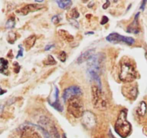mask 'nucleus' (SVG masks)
<instances>
[{"mask_svg": "<svg viewBox=\"0 0 147 138\" xmlns=\"http://www.w3.org/2000/svg\"><path fill=\"white\" fill-rule=\"evenodd\" d=\"M44 63H45V64H46V65H55V64H56V61L55 60L54 58H53L52 56H50V55L48 56L47 59H46V60H45Z\"/></svg>", "mask_w": 147, "mask_h": 138, "instance_id": "obj_21", "label": "nucleus"}, {"mask_svg": "<svg viewBox=\"0 0 147 138\" xmlns=\"http://www.w3.org/2000/svg\"><path fill=\"white\" fill-rule=\"evenodd\" d=\"M94 51H95L94 49H91V50H88L87 51L84 52L83 53H82L81 56L77 59V63L79 64H81V63L88 60L94 54Z\"/></svg>", "mask_w": 147, "mask_h": 138, "instance_id": "obj_14", "label": "nucleus"}, {"mask_svg": "<svg viewBox=\"0 0 147 138\" xmlns=\"http://www.w3.org/2000/svg\"><path fill=\"white\" fill-rule=\"evenodd\" d=\"M115 131L122 138H126L131 134V125L127 120V111H121L115 125Z\"/></svg>", "mask_w": 147, "mask_h": 138, "instance_id": "obj_2", "label": "nucleus"}, {"mask_svg": "<svg viewBox=\"0 0 147 138\" xmlns=\"http://www.w3.org/2000/svg\"><path fill=\"white\" fill-rule=\"evenodd\" d=\"M53 47H54V45H48V46H46V48H45V50H49Z\"/></svg>", "mask_w": 147, "mask_h": 138, "instance_id": "obj_29", "label": "nucleus"}, {"mask_svg": "<svg viewBox=\"0 0 147 138\" xmlns=\"http://www.w3.org/2000/svg\"><path fill=\"white\" fill-rule=\"evenodd\" d=\"M43 8V7H41V5H28L25 6L24 7L21 8L20 10L18 11V13L21 14L22 15H27L28 14H29L30 12H35V11H38L39 9H41Z\"/></svg>", "mask_w": 147, "mask_h": 138, "instance_id": "obj_11", "label": "nucleus"}, {"mask_svg": "<svg viewBox=\"0 0 147 138\" xmlns=\"http://www.w3.org/2000/svg\"><path fill=\"white\" fill-rule=\"evenodd\" d=\"M15 40H16V35H15V33H13V32H10V33H9V35H8V38H7L8 43H11V44H13V43H15Z\"/></svg>", "mask_w": 147, "mask_h": 138, "instance_id": "obj_22", "label": "nucleus"}, {"mask_svg": "<svg viewBox=\"0 0 147 138\" xmlns=\"http://www.w3.org/2000/svg\"><path fill=\"white\" fill-rule=\"evenodd\" d=\"M14 66H15V73H19L20 71V66H19V64H18V63H17V62H15L14 63Z\"/></svg>", "mask_w": 147, "mask_h": 138, "instance_id": "obj_26", "label": "nucleus"}, {"mask_svg": "<svg viewBox=\"0 0 147 138\" xmlns=\"http://www.w3.org/2000/svg\"><path fill=\"white\" fill-rule=\"evenodd\" d=\"M82 94V91L80 87L77 86H71L64 90L63 93V99L65 102H67L69 98L74 96H80Z\"/></svg>", "mask_w": 147, "mask_h": 138, "instance_id": "obj_7", "label": "nucleus"}, {"mask_svg": "<svg viewBox=\"0 0 147 138\" xmlns=\"http://www.w3.org/2000/svg\"><path fill=\"white\" fill-rule=\"evenodd\" d=\"M21 138H40V137L32 127L28 126L22 129Z\"/></svg>", "mask_w": 147, "mask_h": 138, "instance_id": "obj_10", "label": "nucleus"}, {"mask_svg": "<svg viewBox=\"0 0 147 138\" xmlns=\"http://www.w3.org/2000/svg\"><path fill=\"white\" fill-rule=\"evenodd\" d=\"M122 93L125 97L131 100H135L138 96V88L136 85L123 86Z\"/></svg>", "mask_w": 147, "mask_h": 138, "instance_id": "obj_8", "label": "nucleus"}, {"mask_svg": "<svg viewBox=\"0 0 147 138\" xmlns=\"http://www.w3.org/2000/svg\"><path fill=\"white\" fill-rule=\"evenodd\" d=\"M56 3L58 4L59 7L61 9H69L71 5L72 2L69 0L68 1H56Z\"/></svg>", "mask_w": 147, "mask_h": 138, "instance_id": "obj_19", "label": "nucleus"}, {"mask_svg": "<svg viewBox=\"0 0 147 138\" xmlns=\"http://www.w3.org/2000/svg\"><path fill=\"white\" fill-rule=\"evenodd\" d=\"M82 117L83 123L86 126L89 127H92L95 126L96 123H97V119H96L95 116L92 112L86 111L83 114Z\"/></svg>", "mask_w": 147, "mask_h": 138, "instance_id": "obj_9", "label": "nucleus"}, {"mask_svg": "<svg viewBox=\"0 0 147 138\" xmlns=\"http://www.w3.org/2000/svg\"><path fill=\"white\" fill-rule=\"evenodd\" d=\"M146 112V105L144 101H141L137 108V114L139 116L143 117L145 115Z\"/></svg>", "mask_w": 147, "mask_h": 138, "instance_id": "obj_18", "label": "nucleus"}, {"mask_svg": "<svg viewBox=\"0 0 147 138\" xmlns=\"http://www.w3.org/2000/svg\"><path fill=\"white\" fill-rule=\"evenodd\" d=\"M67 112L76 118L82 117L84 114V105L80 96H74L67 101Z\"/></svg>", "mask_w": 147, "mask_h": 138, "instance_id": "obj_4", "label": "nucleus"}, {"mask_svg": "<svg viewBox=\"0 0 147 138\" xmlns=\"http://www.w3.org/2000/svg\"><path fill=\"white\" fill-rule=\"evenodd\" d=\"M15 26V18L14 17H11L6 23V27L7 29H12Z\"/></svg>", "mask_w": 147, "mask_h": 138, "instance_id": "obj_20", "label": "nucleus"}, {"mask_svg": "<svg viewBox=\"0 0 147 138\" xmlns=\"http://www.w3.org/2000/svg\"><path fill=\"white\" fill-rule=\"evenodd\" d=\"M63 138H66V135H65V134H64V135H63Z\"/></svg>", "mask_w": 147, "mask_h": 138, "instance_id": "obj_33", "label": "nucleus"}, {"mask_svg": "<svg viewBox=\"0 0 147 138\" xmlns=\"http://www.w3.org/2000/svg\"><path fill=\"white\" fill-rule=\"evenodd\" d=\"M146 3V2H145V1H144V2H143V3H142V5H141V9H143V10H144V5H145Z\"/></svg>", "mask_w": 147, "mask_h": 138, "instance_id": "obj_32", "label": "nucleus"}, {"mask_svg": "<svg viewBox=\"0 0 147 138\" xmlns=\"http://www.w3.org/2000/svg\"><path fill=\"white\" fill-rule=\"evenodd\" d=\"M109 5H110V2H109V1H107V2H106V3L102 6L103 9H107V8L109 7Z\"/></svg>", "mask_w": 147, "mask_h": 138, "instance_id": "obj_30", "label": "nucleus"}, {"mask_svg": "<svg viewBox=\"0 0 147 138\" xmlns=\"http://www.w3.org/2000/svg\"><path fill=\"white\" fill-rule=\"evenodd\" d=\"M137 71L131 60L123 58L121 62L119 78L125 83H131L136 79Z\"/></svg>", "mask_w": 147, "mask_h": 138, "instance_id": "obj_1", "label": "nucleus"}, {"mask_svg": "<svg viewBox=\"0 0 147 138\" xmlns=\"http://www.w3.org/2000/svg\"><path fill=\"white\" fill-rule=\"evenodd\" d=\"M71 15L72 18H74V19H77V18L80 17V13L78 12V11H77V9H76V8H74V9H73L71 10Z\"/></svg>", "mask_w": 147, "mask_h": 138, "instance_id": "obj_24", "label": "nucleus"}, {"mask_svg": "<svg viewBox=\"0 0 147 138\" xmlns=\"http://www.w3.org/2000/svg\"><path fill=\"white\" fill-rule=\"evenodd\" d=\"M6 92H7L6 90L2 89V87L0 86V96H1V95H3V94H5Z\"/></svg>", "mask_w": 147, "mask_h": 138, "instance_id": "obj_31", "label": "nucleus"}, {"mask_svg": "<svg viewBox=\"0 0 147 138\" xmlns=\"http://www.w3.org/2000/svg\"><path fill=\"white\" fill-rule=\"evenodd\" d=\"M108 21H109V19L107 17L103 16L102 19V21H101V22H100V23H101V25H105V24L107 23Z\"/></svg>", "mask_w": 147, "mask_h": 138, "instance_id": "obj_28", "label": "nucleus"}, {"mask_svg": "<svg viewBox=\"0 0 147 138\" xmlns=\"http://www.w3.org/2000/svg\"><path fill=\"white\" fill-rule=\"evenodd\" d=\"M59 36L61 37V38L67 42H72L74 40V39L73 36H72L69 32L64 30V29H61V30H59Z\"/></svg>", "mask_w": 147, "mask_h": 138, "instance_id": "obj_15", "label": "nucleus"}, {"mask_svg": "<svg viewBox=\"0 0 147 138\" xmlns=\"http://www.w3.org/2000/svg\"><path fill=\"white\" fill-rule=\"evenodd\" d=\"M139 12L136 14L135 18H134V20L128 27V28H127V32H128L134 34H138L139 32V25H138V16H139Z\"/></svg>", "mask_w": 147, "mask_h": 138, "instance_id": "obj_13", "label": "nucleus"}, {"mask_svg": "<svg viewBox=\"0 0 147 138\" xmlns=\"http://www.w3.org/2000/svg\"><path fill=\"white\" fill-rule=\"evenodd\" d=\"M92 104L94 108L103 110L107 107V100L104 93L102 91V87L97 85H93L92 86Z\"/></svg>", "mask_w": 147, "mask_h": 138, "instance_id": "obj_3", "label": "nucleus"}, {"mask_svg": "<svg viewBox=\"0 0 147 138\" xmlns=\"http://www.w3.org/2000/svg\"><path fill=\"white\" fill-rule=\"evenodd\" d=\"M9 63L8 60L3 58H0V73L4 74H7V71L8 69Z\"/></svg>", "mask_w": 147, "mask_h": 138, "instance_id": "obj_17", "label": "nucleus"}, {"mask_svg": "<svg viewBox=\"0 0 147 138\" xmlns=\"http://www.w3.org/2000/svg\"><path fill=\"white\" fill-rule=\"evenodd\" d=\"M105 56L102 53L94 54L87 60V74H94L99 75L104 63ZM100 76V75H99Z\"/></svg>", "mask_w": 147, "mask_h": 138, "instance_id": "obj_5", "label": "nucleus"}, {"mask_svg": "<svg viewBox=\"0 0 147 138\" xmlns=\"http://www.w3.org/2000/svg\"><path fill=\"white\" fill-rule=\"evenodd\" d=\"M19 51H18V56H16L17 58H18L19 57H22V56H23V48H22V47H21V46H19Z\"/></svg>", "mask_w": 147, "mask_h": 138, "instance_id": "obj_25", "label": "nucleus"}, {"mask_svg": "<svg viewBox=\"0 0 147 138\" xmlns=\"http://www.w3.org/2000/svg\"><path fill=\"white\" fill-rule=\"evenodd\" d=\"M35 40H36V37H35V36H33V35L28 37L27 39H25V46L27 50H30L35 45Z\"/></svg>", "mask_w": 147, "mask_h": 138, "instance_id": "obj_16", "label": "nucleus"}, {"mask_svg": "<svg viewBox=\"0 0 147 138\" xmlns=\"http://www.w3.org/2000/svg\"><path fill=\"white\" fill-rule=\"evenodd\" d=\"M58 58L61 62H65L66 60V53L64 51H61L58 55Z\"/></svg>", "mask_w": 147, "mask_h": 138, "instance_id": "obj_23", "label": "nucleus"}, {"mask_svg": "<svg viewBox=\"0 0 147 138\" xmlns=\"http://www.w3.org/2000/svg\"><path fill=\"white\" fill-rule=\"evenodd\" d=\"M53 101L49 102L50 105H51L53 107H54L56 110L59 112H62L63 111V107L60 105L59 99V89L56 86H54V91H53Z\"/></svg>", "mask_w": 147, "mask_h": 138, "instance_id": "obj_12", "label": "nucleus"}, {"mask_svg": "<svg viewBox=\"0 0 147 138\" xmlns=\"http://www.w3.org/2000/svg\"><path fill=\"white\" fill-rule=\"evenodd\" d=\"M106 40H107V41L110 42L111 43H114V44L119 43H124L125 44L128 45V46H132L135 43V40L133 38L123 36L120 34L117 33V32L110 33V35H108L106 37Z\"/></svg>", "mask_w": 147, "mask_h": 138, "instance_id": "obj_6", "label": "nucleus"}, {"mask_svg": "<svg viewBox=\"0 0 147 138\" xmlns=\"http://www.w3.org/2000/svg\"><path fill=\"white\" fill-rule=\"evenodd\" d=\"M52 22L54 24H58L59 22H60V19H59V16H54L52 18Z\"/></svg>", "mask_w": 147, "mask_h": 138, "instance_id": "obj_27", "label": "nucleus"}]
</instances>
